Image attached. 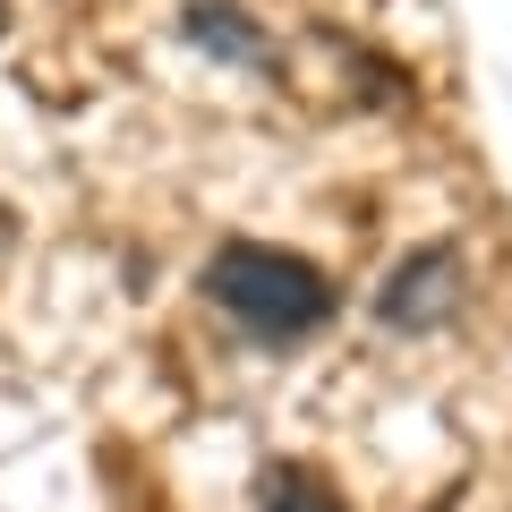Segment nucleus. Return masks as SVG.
Returning a JSON list of instances; mask_svg holds the SVG:
<instances>
[{
	"label": "nucleus",
	"instance_id": "nucleus-2",
	"mask_svg": "<svg viewBox=\"0 0 512 512\" xmlns=\"http://www.w3.org/2000/svg\"><path fill=\"white\" fill-rule=\"evenodd\" d=\"M461 291H470L461 248L453 239H427V248H410L402 265L376 282V325L384 333H436V325L461 316Z\"/></svg>",
	"mask_w": 512,
	"mask_h": 512
},
{
	"label": "nucleus",
	"instance_id": "nucleus-5",
	"mask_svg": "<svg viewBox=\"0 0 512 512\" xmlns=\"http://www.w3.org/2000/svg\"><path fill=\"white\" fill-rule=\"evenodd\" d=\"M0 43H9V0H0Z\"/></svg>",
	"mask_w": 512,
	"mask_h": 512
},
{
	"label": "nucleus",
	"instance_id": "nucleus-3",
	"mask_svg": "<svg viewBox=\"0 0 512 512\" xmlns=\"http://www.w3.org/2000/svg\"><path fill=\"white\" fill-rule=\"evenodd\" d=\"M180 35L197 43V52L231 60V69H274V43H265V26H256L239 0H180Z\"/></svg>",
	"mask_w": 512,
	"mask_h": 512
},
{
	"label": "nucleus",
	"instance_id": "nucleus-1",
	"mask_svg": "<svg viewBox=\"0 0 512 512\" xmlns=\"http://www.w3.org/2000/svg\"><path fill=\"white\" fill-rule=\"evenodd\" d=\"M205 299H214L248 342L291 350V342H308V333H325L333 274L308 265L299 248H274V239H222V248L205 256Z\"/></svg>",
	"mask_w": 512,
	"mask_h": 512
},
{
	"label": "nucleus",
	"instance_id": "nucleus-4",
	"mask_svg": "<svg viewBox=\"0 0 512 512\" xmlns=\"http://www.w3.org/2000/svg\"><path fill=\"white\" fill-rule=\"evenodd\" d=\"M256 512H350L342 504V487H333L325 470H308V461H265L256 470Z\"/></svg>",
	"mask_w": 512,
	"mask_h": 512
}]
</instances>
